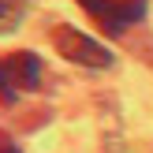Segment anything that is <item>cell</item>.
<instances>
[{
  "label": "cell",
  "mask_w": 153,
  "mask_h": 153,
  "mask_svg": "<svg viewBox=\"0 0 153 153\" xmlns=\"http://www.w3.org/2000/svg\"><path fill=\"white\" fill-rule=\"evenodd\" d=\"M22 15H26V0H0V34L19 30Z\"/></svg>",
  "instance_id": "cell-4"
},
{
  "label": "cell",
  "mask_w": 153,
  "mask_h": 153,
  "mask_svg": "<svg viewBox=\"0 0 153 153\" xmlns=\"http://www.w3.org/2000/svg\"><path fill=\"white\" fill-rule=\"evenodd\" d=\"M52 45H56V52L64 60H71L79 67H112V52L97 37L82 34L75 26H56L52 30Z\"/></svg>",
  "instance_id": "cell-1"
},
{
  "label": "cell",
  "mask_w": 153,
  "mask_h": 153,
  "mask_svg": "<svg viewBox=\"0 0 153 153\" xmlns=\"http://www.w3.org/2000/svg\"><path fill=\"white\" fill-rule=\"evenodd\" d=\"M41 79H45V67H41V60H37V52H30V49H15V52H7V60H4V82H11V90H37L41 86Z\"/></svg>",
  "instance_id": "cell-3"
},
{
  "label": "cell",
  "mask_w": 153,
  "mask_h": 153,
  "mask_svg": "<svg viewBox=\"0 0 153 153\" xmlns=\"http://www.w3.org/2000/svg\"><path fill=\"white\" fill-rule=\"evenodd\" d=\"M0 86H4V60H0Z\"/></svg>",
  "instance_id": "cell-6"
},
{
  "label": "cell",
  "mask_w": 153,
  "mask_h": 153,
  "mask_svg": "<svg viewBox=\"0 0 153 153\" xmlns=\"http://www.w3.org/2000/svg\"><path fill=\"white\" fill-rule=\"evenodd\" d=\"M82 11H90L101 26V34L120 37L127 34V26L146 19V0H79Z\"/></svg>",
  "instance_id": "cell-2"
},
{
  "label": "cell",
  "mask_w": 153,
  "mask_h": 153,
  "mask_svg": "<svg viewBox=\"0 0 153 153\" xmlns=\"http://www.w3.org/2000/svg\"><path fill=\"white\" fill-rule=\"evenodd\" d=\"M0 153H19V146H15V142L7 138L4 131H0Z\"/></svg>",
  "instance_id": "cell-5"
}]
</instances>
